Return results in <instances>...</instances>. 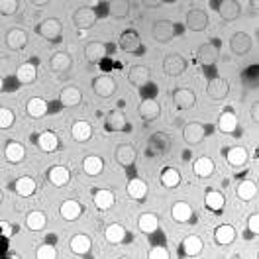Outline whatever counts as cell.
<instances>
[{
	"label": "cell",
	"mask_w": 259,
	"mask_h": 259,
	"mask_svg": "<svg viewBox=\"0 0 259 259\" xmlns=\"http://www.w3.org/2000/svg\"><path fill=\"white\" fill-rule=\"evenodd\" d=\"M73 24H75V28L79 32H87L89 28H93L97 24V12L93 8H89V6H81L73 14Z\"/></svg>",
	"instance_id": "1"
},
{
	"label": "cell",
	"mask_w": 259,
	"mask_h": 259,
	"mask_svg": "<svg viewBox=\"0 0 259 259\" xmlns=\"http://www.w3.org/2000/svg\"><path fill=\"white\" fill-rule=\"evenodd\" d=\"M35 30H37V33H39L44 39H48V41H57V39L61 37L63 26H61V22H59L57 18H46Z\"/></svg>",
	"instance_id": "2"
},
{
	"label": "cell",
	"mask_w": 259,
	"mask_h": 259,
	"mask_svg": "<svg viewBox=\"0 0 259 259\" xmlns=\"http://www.w3.org/2000/svg\"><path fill=\"white\" fill-rule=\"evenodd\" d=\"M120 49L126 51V53H132V55H142L144 53V46H142V39L138 32L134 30H126L120 35Z\"/></svg>",
	"instance_id": "3"
},
{
	"label": "cell",
	"mask_w": 259,
	"mask_h": 259,
	"mask_svg": "<svg viewBox=\"0 0 259 259\" xmlns=\"http://www.w3.org/2000/svg\"><path fill=\"white\" fill-rule=\"evenodd\" d=\"M151 35L159 44H169L175 37V26H173V22H169V20H157L151 26Z\"/></svg>",
	"instance_id": "4"
},
{
	"label": "cell",
	"mask_w": 259,
	"mask_h": 259,
	"mask_svg": "<svg viewBox=\"0 0 259 259\" xmlns=\"http://www.w3.org/2000/svg\"><path fill=\"white\" fill-rule=\"evenodd\" d=\"M185 69H187V61H185V57L179 55V53H169V55L163 59V71H165V75H169V77H179V75H183Z\"/></svg>",
	"instance_id": "5"
},
{
	"label": "cell",
	"mask_w": 259,
	"mask_h": 259,
	"mask_svg": "<svg viewBox=\"0 0 259 259\" xmlns=\"http://www.w3.org/2000/svg\"><path fill=\"white\" fill-rule=\"evenodd\" d=\"M187 28L191 32H204L208 28V14L200 8H193L187 12Z\"/></svg>",
	"instance_id": "6"
},
{
	"label": "cell",
	"mask_w": 259,
	"mask_h": 259,
	"mask_svg": "<svg viewBox=\"0 0 259 259\" xmlns=\"http://www.w3.org/2000/svg\"><path fill=\"white\" fill-rule=\"evenodd\" d=\"M218 57H220V51H218V46L216 44H202L198 51H196V61L200 65H204V67H212V65L218 61Z\"/></svg>",
	"instance_id": "7"
},
{
	"label": "cell",
	"mask_w": 259,
	"mask_h": 259,
	"mask_svg": "<svg viewBox=\"0 0 259 259\" xmlns=\"http://www.w3.org/2000/svg\"><path fill=\"white\" fill-rule=\"evenodd\" d=\"M93 91L98 98H108L116 93V81L108 75H100L93 81Z\"/></svg>",
	"instance_id": "8"
},
{
	"label": "cell",
	"mask_w": 259,
	"mask_h": 259,
	"mask_svg": "<svg viewBox=\"0 0 259 259\" xmlns=\"http://www.w3.org/2000/svg\"><path fill=\"white\" fill-rule=\"evenodd\" d=\"M216 10L222 16V20H226V22H234V20H238L240 14H242V6L236 0H222V2H218L216 4Z\"/></svg>",
	"instance_id": "9"
},
{
	"label": "cell",
	"mask_w": 259,
	"mask_h": 259,
	"mask_svg": "<svg viewBox=\"0 0 259 259\" xmlns=\"http://www.w3.org/2000/svg\"><path fill=\"white\" fill-rule=\"evenodd\" d=\"M136 157H138V151H136V147L132 146V144H120V146L116 147V151H114V159L122 167H132L134 161H136Z\"/></svg>",
	"instance_id": "10"
},
{
	"label": "cell",
	"mask_w": 259,
	"mask_h": 259,
	"mask_svg": "<svg viewBox=\"0 0 259 259\" xmlns=\"http://www.w3.org/2000/svg\"><path fill=\"white\" fill-rule=\"evenodd\" d=\"M138 112H140V116H142V120H144V122H153V120H157V118H159V114H161V106H159V102H157V100H153V98H146V100H142V102H140Z\"/></svg>",
	"instance_id": "11"
},
{
	"label": "cell",
	"mask_w": 259,
	"mask_h": 259,
	"mask_svg": "<svg viewBox=\"0 0 259 259\" xmlns=\"http://www.w3.org/2000/svg\"><path fill=\"white\" fill-rule=\"evenodd\" d=\"M228 91H230V84H228L226 79H222V77H216V79H212L208 82V87H206V95L210 100L214 102H218V100H224L228 97Z\"/></svg>",
	"instance_id": "12"
},
{
	"label": "cell",
	"mask_w": 259,
	"mask_h": 259,
	"mask_svg": "<svg viewBox=\"0 0 259 259\" xmlns=\"http://www.w3.org/2000/svg\"><path fill=\"white\" fill-rule=\"evenodd\" d=\"M230 49H232V53L238 55V57L249 53V49H251V37L245 32H236L232 35V39H230Z\"/></svg>",
	"instance_id": "13"
},
{
	"label": "cell",
	"mask_w": 259,
	"mask_h": 259,
	"mask_svg": "<svg viewBox=\"0 0 259 259\" xmlns=\"http://www.w3.org/2000/svg\"><path fill=\"white\" fill-rule=\"evenodd\" d=\"M204 136H206V128H204L202 124H198V122H191V124H187V126L183 128V138H185V142L191 144V146L200 144V142L204 140Z\"/></svg>",
	"instance_id": "14"
},
{
	"label": "cell",
	"mask_w": 259,
	"mask_h": 259,
	"mask_svg": "<svg viewBox=\"0 0 259 259\" xmlns=\"http://www.w3.org/2000/svg\"><path fill=\"white\" fill-rule=\"evenodd\" d=\"M82 210H84V208H82L81 202H77V200H73V198H69V200L61 202V206H59V214H61V218H65L67 222H75V220H79Z\"/></svg>",
	"instance_id": "15"
},
{
	"label": "cell",
	"mask_w": 259,
	"mask_h": 259,
	"mask_svg": "<svg viewBox=\"0 0 259 259\" xmlns=\"http://www.w3.org/2000/svg\"><path fill=\"white\" fill-rule=\"evenodd\" d=\"M194 102H196V97L191 89H177L173 93V104L177 106L179 110H189L193 108Z\"/></svg>",
	"instance_id": "16"
},
{
	"label": "cell",
	"mask_w": 259,
	"mask_h": 259,
	"mask_svg": "<svg viewBox=\"0 0 259 259\" xmlns=\"http://www.w3.org/2000/svg\"><path fill=\"white\" fill-rule=\"evenodd\" d=\"M26 44H28V33H26V30H22V28L8 30V33H6V46L8 48L14 49V51H20V49L26 48Z\"/></svg>",
	"instance_id": "17"
},
{
	"label": "cell",
	"mask_w": 259,
	"mask_h": 259,
	"mask_svg": "<svg viewBox=\"0 0 259 259\" xmlns=\"http://www.w3.org/2000/svg\"><path fill=\"white\" fill-rule=\"evenodd\" d=\"M169 146H171V140L167 134H153L149 138V153L151 155H163L169 151Z\"/></svg>",
	"instance_id": "18"
},
{
	"label": "cell",
	"mask_w": 259,
	"mask_h": 259,
	"mask_svg": "<svg viewBox=\"0 0 259 259\" xmlns=\"http://www.w3.org/2000/svg\"><path fill=\"white\" fill-rule=\"evenodd\" d=\"M71 136L75 142L79 144H84L93 138V126L87 122V120H77L73 126H71Z\"/></svg>",
	"instance_id": "19"
},
{
	"label": "cell",
	"mask_w": 259,
	"mask_h": 259,
	"mask_svg": "<svg viewBox=\"0 0 259 259\" xmlns=\"http://www.w3.org/2000/svg\"><path fill=\"white\" fill-rule=\"evenodd\" d=\"M49 67L53 73H67L71 67H73V59L69 53H63V51H57L55 55H51L49 59Z\"/></svg>",
	"instance_id": "20"
},
{
	"label": "cell",
	"mask_w": 259,
	"mask_h": 259,
	"mask_svg": "<svg viewBox=\"0 0 259 259\" xmlns=\"http://www.w3.org/2000/svg\"><path fill=\"white\" fill-rule=\"evenodd\" d=\"M151 79V73H149V69H147L146 65H134L132 69H130L128 73V81L134 84V87H144L147 84Z\"/></svg>",
	"instance_id": "21"
},
{
	"label": "cell",
	"mask_w": 259,
	"mask_h": 259,
	"mask_svg": "<svg viewBox=\"0 0 259 259\" xmlns=\"http://www.w3.org/2000/svg\"><path fill=\"white\" fill-rule=\"evenodd\" d=\"M69 179H71V173L63 165H55L48 171V181L53 187H65L69 183Z\"/></svg>",
	"instance_id": "22"
},
{
	"label": "cell",
	"mask_w": 259,
	"mask_h": 259,
	"mask_svg": "<svg viewBox=\"0 0 259 259\" xmlns=\"http://www.w3.org/2000/svg\"><path fill=\"white\" fill-rule=\"evenodd\" d=\"M106 130L108 132H126L128 130V120H126V114L120 112V110H114L106 116Z\"/></svg>",
	"instance_id": "23"
},
{
	"label": "cell",
	"mask_w": 259,
	"mask_h": 259,
	"mask_svg": "<svg viewBox=\"0 0 259 259\" xmlns=\"http://www.w3.org/2000/svg\"><path fill=\"white\" fill-rule=\"evenodd\" d=\"M69 247H71V251L77 253V255H87V253L91 251V247H93V242H91V238H89L87 234H77V236L71 238Z\"/></svg>",
	"instance_id": "24"
},
{
	"label": "cell",
	"mask_w": 259,
	"mask_h": 259,
	"mask_svg": "<svg viewBox=\"0 0 259 259\" xmlns=\"http://www.w3.org/2000/svg\"><path fill=\"white\" fill-rule=\"evenodd\" d=\"M59 98H61V104L63 106H67V108H73V106H79L82 100V93L77 89V87H65L63 91H61V95H59Z\"/></svg>",
	"instance_id": "25"
},
{
	"label": "cell",
	"mask_w": 259,
	"mask_h": 259,
	"mask_svg": "<svg viewBox=\"0 0 259 259\" xmlns=\"http://www.w3.org/2000/svg\"><path fill=\"white\" fill-rule=\"evenodd\" d=\"M171 216H173V220L175 222H191L193 220V208H191V204L189 202H185V200H179L173 204V208H171Z\"/></svg>",
	"instance_id": "26"
},
{
	"label": "cell",
	"mask_w": 259,
	"mask_h": 259,
	"mask_svg": "<svg viewBox=\"0 0 259 259\" xmlns=\"http://www.w3.org/2000/svg\"><path fill=\"white\" fill-rule=\"evenodd\" d=\"M35 142H37V147H39L41 151H46V153H53V151H57V147H59V138H57L53 132H41Z\"/></svg>",
	"instance_id": "27"
},
{
	"label": "cell",
	"mask_w": 259,
	"mask_h": 259,
	"mask_svg": "<svg viewBox=\"0 0 259 259\" xmlns=\"http://www.w3.org/2000/svg\"><path fill=\"white\" fill-rule=\"evenodd\" d=\"M4 157L10 163H22L26 157V147L20 142H8L4 147Z\"/></svg>",
	"instance_id": "28"
},
{
	"label": "cell",
	"mask_w": 259,
	"mask_h": 259,
	"mask_svg": "<svg viewBox=\"0 0 259 259\" xmlns=\"http://www.w3.org/2000/svg\"><path fill=\"white\" fill-rule=\"evenodd\" d=\"M104 55H106V46L100 41H93L84 48V59L89 63H100L104 59Z\"/></svg>",
	"instance_id": "29"
},
{
	"label": "cell",
	"mask_w": 259,
	"mask_h": 259,
	"mask_svg": "<svg viewBox=\"0 0 259 259\" xmlns=\"http://www.w3.org/2000/svg\"><path fill=\"white\" fill-rule=\"evenodd\" d=\"M126 191H128L130 198L142 202V200H146V196H147V185L142 179H132V181H128Z\"/></svg>",
	"instance_id": "30"
},
{
	"label": "cell",
	"mask_w": 259,
	"mask_h": 259,
	"mask_svg": "<svg viewBox=\"0 0 259 259\" xmlns=\"http://www.w3.org/2000/svg\"><path fill=\"white\" fill-rule=\"evenodd\" d=\"M93 200H95V206H97L98 210H108V208H112L114 206L116 196H114V193L112 191H108V189H100V191L95 193Z\"/></svg>",
	"instance_id": "31"
},
{
	"label": "cell",
	"mask_w": 259,
	"mask_h": 259,
	"mask_svg": "<svg viewBox=\"0 0 259 259\" xmlns=\"http://www.w3.org/2000/svg\"><path fill=\"white\" fill-rule=\"evenodd\" d=\"M214 240L218 245H230V243L236 240V230L230 224H222L214 230Z\"/></svg>",
	"instance_id": "32"
},
{
	"label": "cell",
	"mask_w": 259,
	"mask_h": 259,
	"mask_svg": "<svg viewBox=\"0 0 259 259\" xmlns=\"http://www.w3.org/2000/svg\"><path fill=\"white\" fill-rule=\"evenodd\" d=\"M204 204H206V208L212 212H222L224 208V204H226V196L220 193V191H208L206 196H204Z\"/></svg>",
	"instance_id": "33"
},
{
	"label": "cell",
	"mask_w": 259,
	"mask_h": 259,
	"mask_svg": "<svg viewBox=\"0 0 259 259\" xmlns=\"http://www.w3.org/2000/svg\"><path fill=\"white\" fill-rule=\"evenodd\" d=\"M16 79L22 84H30L37 79V67L33 63H22L16 71Z\"/></svg>",
	"instance_id": "34"
},
{
	"label": "cell",
	"mask_w": 259,
	"mask_h": 259,
	"mask_svg": "<svg viewBox=\"0 0 259 259\" xmlns=\"http://www.w3.org/2000/svg\"><path fill=\"white\" fill-rule=\"evenodd\" d=\"M102 169H104L102 157H98V155H89V157H84V161H82V171H84L87 175L97 177V175L102 173Z\"/></svg>",
	"instance_id": "35"
},
{
	"label": "cell",
	"mask_w": 259,
	"mask_h": 259,
	"mask_svg": "<svg viewBox=\"0 0 259 259\" xmlns=\"http://www.w3.org/2000/svg\"><path fill=\"white\" fill-rule=\"evenodd\" d=\"M236 194H238V198L243 200V202H249L251 198H255V194H257V185L253 183V181H242L240 185H238V189H236Z\"/></svg>",
	"instance_id": "36"
},
{
	"label": "cell",
	"mask_w": 259,
	"mask_h": 259,
	"mask_svg": "<svg viewBox=\"0 0 259 259\" xmlns=\"http://www.w3.org/2000/svg\"><path fill=\"white\" fill-rule=\"evenodd\" d=\"M138 226H140V230H142L144 234H153V232H157V228H159V218H157L153 212H146V214L140 216Z\"/></svg>",
	"instance_id": "37"
},
{
	"label": "cell",
	"mask_w": 259,
	"mask_h": 259,
	"mask_svg": "<svg viewBox=\"0 0 259 259\" xmlns=\"http://www.w3.org/2000/svg\"><path fill=\"white\" fill-rule=\"evenodd\" d=\"M26 110H28V114H30L32 118H41V116H46V114H48V102H46L44 98L33 97V98L28 100Z\"/></svg>",
	"instance_id": "38"
},
{
	"label": "cell",
	"mask_w": 259,
	"mask_h": 259,
	"mask_svg": "<svg viewBox=\"0 0 259 259\" xmlns=\"http://www.w3.org/2000/svg\"><path fill=\"white\" fill-rule=\"evenodd\" d=\"M46 224H48V218L41 210H33L26 216V226L32 232H41L46 228Z\"/></svg>",
	"instance_id": "39"
},
{
	"label": "cell",
	"mask_w": 259,
	"mask_h": 259,
	"mask_svg": "<svg viewBox=\"0 0 259 259\" xmlns=\"http://www.w3.org/2000/svg\"><path fill=\"white\" fill-rule=\"evenodd\" d=\"M226 159L232 167H242V165H245V161H247V149L242 146L232 147V149H228Z\"/></svg>",
	"instance_id": "40"
},
{
	"label": "cell",
	"mask_w": 259,
	"mask_h": 259,
	"mask_svg": "<svg viewBox=\"0 0 259 259\" xmlns=\"http://www.w3.org/2000/svg\"><path fill=\"white\" fill-rule=\"evenodd\" d=\"M35 189H37V185H35V181L32 177H20L14 183V191H16L20 196H24V198H28V196H32L35 193Z\"/></svg>",
	"instance_id": "41"
},
{
	"label": "cell",
	"mask_w": 259,
	"mask_h": 259,
	"mask_svg": "<svg viewBox=\"0 0 259 259\" xmlns=\"http://www.w3.org/2000/svg\"><path fill=\"white\" fill-rule=\"evenodd\" d=\"M214 161H212L210 157H206V155H202V157H198L193 165V171L198 175V177H210L212 173H214Z\"/></svg>",
	"instance_id": "42"
},
{
	"label": "cell",
	"mask_w": 259,
	"mask_h": 259,
	"mask_svg": "<svg viewBox=\"0 0 259 259\" xmlns=\"http://www.w3.org/2000/svg\"><path fill=\"white\" fill-rule=\"evenodd\" d=\"M104 238L108 243H122L126 240V228L122 224H110L104 230Z\"/></svg>",
	"instance_id": "43"
},
{
	"label": "cell",
	"mask_w": 259,
	"mask_h": 259,
	"mask_svg": "<svg viewBox=\"0 0 259 259\" xmlns=\"http://www.w3.org/2000/svg\"><path fill=\"white\" fill-rule=\"evenodd\" d=\"M238 128V116L234 112H222L220 120H218V130L224 132V134H234Z\"/></svg>",
	"instance_id": "44"
},
{
	"label": "cell",
	"mask_w": 259,
	"mask_h": 259,
	"mask_svg": "<svg viewBox=\"0 0 259 259\" xmlns=\"http://www.w3.org/2000/svg\"><path fill=\"white\" fill-rule=\"evenodd\" d=\"M161 185L165 189H175L179 187V183H181V173H179L177 169H173V167H167V169H163L161 171Z\"/></svg>",
	"instance_id": "45"
},
{
	"label": "cell",
	"mask_w": 259,
	"mask_h": 259,
	"mask_svg": "<svg viewBox=\"0 0 259 259\" xmlns=\"http://www.w3.org/2000/svg\"><path fill=\"white\" fill-rule=\"evenodd\" d=\"M183 251H185V255H189V257L198 255V253L202 251V240H200L198 236H187L185 242H183Z\"/></svg>",
	"instance_id": "46"
},
{
	"label": "cell",
	"mask_w": 259,
	"mask_h": 259,
	"mask_svg": "<svg viewBox=\"0 0 259 259\" xmlns=\"http://www.w3.org/2000/svg\"><path fill=\"white\" fill-rule=\"evenodd\" d=\"M130 10H132V4L128 0H116L110 4V16L116 20H124L130 16Z\"/></svg>",
	"instance_id": "47"
},
{
	"label": "cell",
	"mask_w": 259,
	"mask_h": 259,
	"mask_svg": "<svg viewBox=\"0 0 259 259\" xmlns=\"http://www.w3.org/2000/svg\"><path fill=\"white\" fill-rule=\"evenodd\" d=\"M35 257L37 259H55L57 257V249H55V245H51V243H44V245H39V247L35 249Z\"/></svg>",
	"instance_id": "48"
},
{
	"label": "cell",
	"mask_w": 259,
	"mask_h": 259,
	"mask_svg": "<svg viewBox=\"0 0 259 259\" xmlns=\"http://www.w3.org/2000/svg\"><path fill=\"white\" fill-rule=\"evenodd\" d=\"M12 124H14V112L10 108H2L0 110V128L8 130L12 128Z\"/></svg>",
	"instance_id": "49"
},
{
	"label": "cell",
	"mask_w": 259,
	"mask_h": 259,
	"mask_svg": "<svg viewBox=\"0 0 259 259\" xmlns=\"http://www.w3.org/2000/svg\"><path fill=\"white\" fill-rule=\"evenodd\" d=\"M0 12L2 16H12L18 12V2L16 0H2L0 2Z\"/></svg>",
	"instance_id": "50"
},
{
	"label": "cell",
	"mask_w": 259,
	"mask_h": 259,
	"mask_svg": "<svg viewBox=\"0 0 259 259\" xmlns=\"http://www.w3.org/2000/svg\"><path fill=\"white\" fill-rule=\"evenodd\" d=\"M147 257L149 259H167V257H171V255H169V249H167V247L155 245V247L149 249V255H147Z\"/></svg>",
	"instance_id": "51"
},
{
	"label": "cell",
	"mask_w": 259,
	"mask_h": 259,
	"mask_svg": "<svg viewBox=\"0 0 259 259\" xmlns=\"http://www.w3.org/2000/svg\"><path fill=\"white\" fill-rule=\"evenodd\" d=\"M247 230L251 232V234H259V216L257 214H251L249 216V220H247Z\"/></svg>",
	"instance_id": "52"
},
{
	"label": "cell",
	"mask_w": 259,
	"mask_h": 259,
	"mask_svg": "<svg viewBox=\"0 0 259 259\" xmlns=\"http://www.w3.org/2000/svg\"><path fill=\"white\" fill-rule=\"evenodd\" d=\"M0 228H2V236H4V238H12V236H14V228H12L10 222H4V220H2V222H0Z\"/></svg>",
	"instance_id": "53"
},
{
	"label": "cell",
	"mask_w": 259,
	"mask_h": 259,
	"mask_svg": "<svg viewBox=\"0 0 259 259\" xmlns=\"http://www.w3.org/2000/svg\"><path fill=\"white\" fill-rule=\"evenodd\" d=\"M251 120H253L255 124L259 122V104H257V102L251 106Z\"/></svg>",
	"instance_id": "54"
},
{
	"label": "cell",
	"mask_w": 259,
	"mask_h": 259,
	"mask_svg": "<svg viewBox=\"0 0 259 259\" xmlns=\"http://www.w3.org/2000/svg\"><path fill=\"white\" fill-rule=\"evenodd\" d=\"M161 4H163L161 0H146V2H144L146 8H159Z\"/></svg>",
	"instance_id": "55"
},
{
	"label": "cell",
	"mask_w": 259,
	"mask_h": 259,
	"mask_svg": "<svg viewBox=\"0 0 259 259\" xmlns=\"http://www.w3.org/2000/svg\"><path fill=\"white\" fill-rule=\"evenodd\" d=\"M32 4H35V6H46L48 2H46V0H35V2H32Z\"/></svg>",
	"instance_id": "56"
}]
</instances>
